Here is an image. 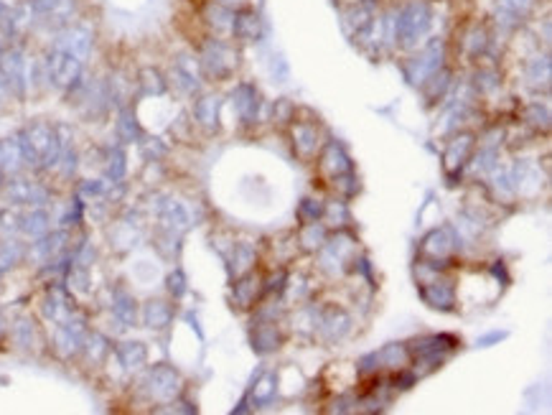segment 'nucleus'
Here are the masks:
<instances>
[{
    "instance_id": "f257e3e1",
    "label": "nucleus",
    "mask_w": 552,
    "mask_h": 415,
    "mask_svg": "<svg viewBox=\"0 0 552 415\" xmlns=\"http://www.w3.org/2000/svg\"><path fill=\"white\" fill-rule=\"evenodd\" d=\"M49 69H51L53 79L59 82V84H64V87H69L79 77V61H77V56L67 54V51L53 54L51 61H49Z\"/></svg>"
},
{
    "instance_id": "f03ea898",
    "label": "nucleus",
    "mask_w": 552,
    "mask_h": 415,
    "mask_svg": "<svg viewBox=\"0 0 552 415\" xmlns=\"http://www.w3.org/2000/svg\"><path fill=\"white\" fill-rule=\"evenodd\" d=\"M150 392H153L155 397H160V400H168V397L176 395V390H179V377H176V372L168 367H155L153 372H150Z\"/></svg>"
},
{
    "instance_id": "7ed1b4c3",
    "label": "nucleus",
    "mask_w": 552,
    "mask_h": 415,
    "mask_svg": "<svg viewBox=\"0 0 552 415\" xmlns=\"http://www.w3.org/2000/svg\"><path fill=\"white\" fill-rule=\"evenodd\" d=\"M8 199L15 204H44L46 191L39 186H31L28 181H11L8 186Z\"/></svg>"
},
{
    "instance_id": "20e7f679",
    "label": "nucleus",
    "mask_w": 552,
    "mask_h": 415,
    "mask_svg": "<svg viewBox=\"0 0 552 415\" xmlns=\"http://www.w3.org/2000/svg\"><path fill=\"white\" fill-rule=\"evenodd\" d=\"M20 163H23V153H20L18 141H0V171L13 174Z\"/></svg>"
},
{
    "instance_id": "39448f33",
    "label": "nucleus",
    "mask_w": 552,
    "mask_h": 415,
    "mask_svg": "<svg viewBox=\"0 0 552 415\" xmlns=\"http://www.w3.org/2000/svg\"><path fill=\"white\" fill-rule=\"evenodd\" d=\"M146 347L140 342H125L120 344V349H117V357H120V364L125 369H138L143 362H146Z\"/></svg>"
},
{
    "instance_id": "423d86ee",
    "label": "nucleus",
    "mask_w": 552,
    "mask_h": 415,
    "mask_svg": "<svg viewBox=\"0 0 552 415\" xmlns=\"http://www.w3.org/2000/svg\"><path fill=\"white\" fill-rule=\"evenodd\" d=\"M143 319H146L148 326L160 328V326H166V324L171 321V311H168L166 303L150 301V303L146 306V311H143Z\"/></svg>"
},
{
    "instance_id": "0eeeda50",
    "label": "nucleus",
    "mask_w": 552,
    "mask_h": 415,
    "mask_svg": "<svg viewBox=\"0 0 552 415\" xmlns=\"http://www.w3.org/2000/svg\"><path fill=\"white\" fill-rule=\"evenodd\" d=\"M64 51L72 56H77V59H84L86 51H89V36L82 31V28H77V31H69L67 34V44H64Z\"/></svg>"
},
{
    "instance_id": "6e6552de",
    "label": "nucleus",
    "mask_w": 552,
    "mask_h": 415,
    "mask_svg": "<svg viewBox=\"0 0 552 415\" xmlns=\"http://www.w3.org/2000/svg\"><path fill=\"white\" fill-rule=\"evenodd\" d=\"M18 227L23 229L26 235L39 237V235H44V232H46L49 219H46V215H44V212H34V215H28V217H20Z\"/></svg>"
},
{
    "instance_id": "1a4fd4ad",
    "label": "nucleus",
    "mask_w": 552,
    "mask_h": 415,
    "mask_svg": "<svg viewBox=\"0 0 552 415\" xmlns=\"http://www.w3.org/2000/svg\"><path fill=\"white\" fill-rule=\"evenodd\" d=\"M61 242H67V237L64 235H49L44 237V240L36 242V257H51V255H56L61 250Z\"/></svg>"
},
{
    "instance_id": "9d476101",
    "label": "nucleus",
    "mask_w": 552,
    "mask_h": 415,
    "mask_svg": "<svg viewBox=\"0 0 552 415\" xmlns=\"http://www.w3.org/2000/svg\"><path fill=\"white\" fill-rule=\"evenodd\" d=\"M115 316H117L120 321H125V324H133L135 303H133V298H130L127 293H117V295H115Z\"/></svg>"
},
{
    "instance_id": "9b49d317",
    "label": "nucleus",
    "mask_w": 552,
    "mask_h": 415,
    "mask_svg": "<svg viewBox=\"0 0 552 415\" xmlns=\"http://www.w3.org/2000/svg\"><path fill=\"white\" fill-rule=\"evenodd\" d=\"M18 257H20V248L15 242H3L0 245V268L3 270L13 268L15 262H18Z\"/></svg>"
},
{
    "instance_id": "f8f14e48",
    "label": "nucleus",
    "mask_w": 552,
    "mask_h": 415,
    "mask_svg": "<svg viewBox=\"0 0 552 415\" xmlns=\"http://www.w3.org/2000/svg\"><path fill=\"white\" fill-rule=\"evenodd\" d=\"M107 174H110V179H113V181H120L122 176H125V155H122L120 151H115V153L110 155Z\"/></svg>"
},
{
    "instance_id": "ddd939ff",
    "label": "nucleus",
    "mask_w": 552,
    "mask_h": 415,
    "mask_svg": "<svg viewBox=\"0 0 552 415\" xmlns=\"http://www.w3.org/2000/svg\"><path fill=\"white\" fill-rule=\"evenodd\" d=\"M117 130H120V135L125 138V141H135V138L140 135L138 125H135V120H133V115H125V113H122L120 122H117Z\"/></svg>"
},
{
    "instance_id": "4468645a",
    "label": "nucleus",
    "mask_w": 552,
    "mask_h": 415,
    "mask_svg": "<svg viewBox=\"0 0 552 415\" xmlns=\"http://www.w3.org/2000/svg\"><path fill=\"white\" fill-rule=\"evenodd\" d=\"M15 342L20 347H28V344L34 342V328H31L28 321H18V326H15Z\"/></svg>"
},
{
    "instance_id": "2eb2a0df",
    "label": "nucleus",
    "mask_w": 552,
    "mask_h": 415,
    "mask_svg": "<svg viewBox=\"0 0 552 415\" xmlns=\"http://www.w3.org/2000/svg\"><path fill=\"white\" fill-rule=\"evenodd\" d=\"M89 352H92L94 359H100V357L107 352V342H105V339H102V336L94 334L92 339H89Z\"/></svg>"
},
{
    "instance_id": "dca6fc26",
    "label": "nucleus",
    "mask_w": 552,
    "mask_h": 415,
    "mask_svg": "<svg viewBox=\"0 0 552 415\" xmlns=\"http://www.w3.org/2000/svg\"><path fill=\"white\" fill-rule=\"evenodd\" d=\"M181 281H184V278H181L179 273H173L171 278H168V283H171V290H173V293H181V290H184V286H181Z\"/></svg>"
},
{
    "instance_id": "f3484780",
    "label": "nucleus",
    "mask_w": 552,
    "mask_h": 415,
    "mask_svg": "<svg viewBox=\"0 0 552 415\" xmlns=\"http://www.w3.org/2000/svg\"><path fill=\"white\" fill-rule=\"evenodd\" d=\"M3 89H6V82L0 79V97H3Z\"/></svg>"
},
{
    "instance_id": "a211bd4d",
    "label": "nucleus",
    "mask_w": 552,
    "mask_h": 415,
    "mask_svg": "<svg viewBox=\"0 0 552 415\" xmlns=\"http://www.w3.org/2000/svg\"><path fill=\"white\" fill-rule=\"evenodd\" d=\"M0 328H3V321H0Z\"/></svg>"
}]
</instances>
